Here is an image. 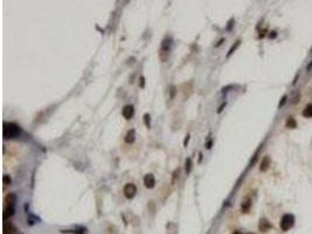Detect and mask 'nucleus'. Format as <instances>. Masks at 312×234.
Segmentation results:
<instances>
[{"mask_svg": "<svg viewBox=\"0 0 312 234\" xmlns=\"http://www.w3.org/2000/svg\"><path fill=\"white\" fill-rule=\"evenodd\" d=\"M21 128L13 122H5L2 124V135L5 139H13L21 136Z\"/></svg>", "mask_w": 312, "mask_h": 234, "instance_id": "nucleus-1", "label": "nucleus"}, {"mask_svg": "<svg viewBox=\"0 0 312 234\" xmlns=\"http://www.w3.org/2000/svg\"><path fill=\"white\" fill-rule=\"evenodd\" d=\"M172 45H173V40L171 37H166L160 43V48H159V53H158V56L160 59L161 62H166V60L168 59L171 53V49H172Z\"/></svg>", "mask_w": 312, "mask_h": 234, "instance_id": "nucleus-2", "label": "nucleus"}, {"mask_svg": "<svg viewBox=\"0 0 312 234\" xmlns=\"http://www.w3.org/2000/svg\"><path fill=\"white\" fill-rule=\"evenodd\" d=\"M15 202H17V196L14 193H9L6 198V206L4 210V219L13 217L14 211H15Z\"/></svg>", "mask_w": 312, "mask_h": 234, "instance_id": "nucleus-3", "label": "nucleus"}, {"mask_svg": "<svg viewBox=\"0 0 312 234\" xmlns=\"http://www.w3.org/2000/svg\"><path fill=\"white\" fill-rule=\"evenodd\" d=\"M295 224V217L292 214H284L280 219V230L289 231Z\"/></svg>", "mask_w": 312, "mask_h": 234, "instance_id": "nucleus-4", "label": "nucleus"}, {"mask_svg": "<svg viewBox=\"0 0 312 234\" xmlns=\"http://www.w3.org/2000/svg\"><path fill=\"white\" fill-rule=\"evenodd\" d=\"M123 193H124L125 198L132 199V198L136 196V193H137V187H136V185L133 183H128L124 186V188H123Z\"/></svg>", "mask_w": 312, "mask_h": 234, "instance_id": "nucleus-5", "label": "nucleus"}, {"mask_svg": "<svg viewBox=\"0 0 312 234\" xmlns=\"http://www.w3.org/2000/svg\"><path fill=\"white\" fill-rule=\"evenodd\" d=\"M122 115L125 119H131L134 116V107L132 104H126L122 109Z\"/></svg>", "mask_w": 312, "mask_h": 234, "instance_id": "nucleus-6", "label": "nucleus"}, {"mask_svg": "<svg viewBox=\"0 0 312 234\" xmlns=\"http://www.w3.org/2000/svg\"><path fill=\"white\" fill-rule=\"evenodd\" d=\"M144 185L146 188H153L156 186V178L152 173H147L144 176Z\"/></svg>", "mask_w": 312, "mask_h": 234, "instance_id": "nucleus-7", "label": "nucleus"}, {"mask_svg": "<svg viewBox=\"0 0 312 234\" xmlns=\"http://www.w3.org/2000/svg\"><path fill=\"white\" fill-rule=\"evenodd\" d=\"M136 139V130L134 129H130L125 136V143L126 144H132Z\"/></svg>", "mask_w": 312, "mask_h": 234, "instance_id": "nucleus-8", "label": "nucleus"}, {"mask_svg": "<svg viewBox=\"0 0 312 234\" xmlns=\"http://www.w3.org/2000/svg\"><path fill=\"white\" fill-rule=\"evenodd\" d=\"M270 157L269 156H266L263 159H262V162H261V165H260V170L262 171V172H266L268 169H269V166H270Z\"/></svg>", "mask_w": 312, "mask_h": 234, "instance_id": "nucleus-9", "label": "nucleus"}, {"mask_svg": "<svg viewBox=\"0 0 312 234\" xmlns=\"http://www.w3.org/2000/svg\"><path fill=\"white\" fill-rule=\"evenodd\" d=\"M271 227V225L268 222L266 219H261V222H260V230L262 232H264V231H268L269 228Z\"/></svg>", "mask_w": 312, "mask_h": 234, "instance_id": "nucleus-10", "label": "nucleus"}, {"mask_svg": "<svg viewBox=\"0 0 312 234\" xmlns=\"http://www.w3.org/2000/svg\"><path fill=\"white\" fill-rule=\"evenodd\" d=\"M303 116L306 118H311L312 117V104H308L304 108L303 110Z\"/></svg>", "mask_w": 312, "mask_h": 234, "instance_id": "nucleus-11", "label": "nucleus"}, {"mask_svg": "<svg viewBox=\"0 0 312 234\" xmlns=\"http://www.w3.org/2000/svg\"><path fill=\"white\" fill-rule=\"evenodd\" d=\"M192 166H193L192 158H191V157H188L187 159H186V165H185V172H186V175H189V173H191V171H192Z\"/></svg>", "mask_w": 312, "mask_h": 234, "instance_id": "nucleus-12", "label": "nucleus"}, {"mask_svg": "<svg viewBox=\"0 0 312 234\" xmlns=\"http://www.w3.org/2000/svg\"><path fill=\"white\" fill-rule=\"evenodd\" d=\"M297 127V122H296V119L292 117V116H290L288 121H286V128L289 129H295Z\"/></svg>", "mask_w": 312, "mask_h": 234, "instance_id": "nucleus-13", "label": "nucleus"}, {"mask_svg": "<svg viewBox=\"0 0 312 234\" xmlns=\"http://www.w3.org/2000/svg\"><path fill=\"white\" fill-rule=\"evenodd\" d=\"M240 43H241V41H240V40H237V41L235 42V43H234V45H233V46L230 47V49H229V51H228V53H227V55H226V57H227V59H228V57H230V56H232V54H233V53H234V52L236 51V49H237V47L240 46Z\"/></svg>", "mask_w": 312, "mask_h": 234, "instance_id": "nucleus-14", "label": "nucleus"}, {"mask_svg": "<svg viewBox=\"0 0 312 234\" xmlns=\"http://www.w3.org/2000/svg\"><path fill=\"white\" fill-rule=\"evenodd\" d=\"M250 205H251V202H250L249 199L244 200L243 204H242V212H243V213L249 212V210H250Z\"/></svg>", "mask_w": 312, "mask_h": 234, "instance_id": "nucleus-15", "label": "nucleus"}, {"mask_svg": "<svg viewBox=\"0 0 312 234\" xmlns=\"http://www.w3.org/2000/svg\"><path fill=\"white\" fill-rule=\"evenodd\" d=\"M168 92H170V100H174L175 95H177V92H178V89H177L175 86H170Z\"/></svg>", "mask_w": 312, "mask_h": 234, "instance_id": "nucleus-16", "label": "nucleus"}, {"mask_svg": "<svg viewBox=\"0 0 312 234\" xmlns=\"http://www.w3.org/2000/svg\"><path fill=\"white\" fill-rule=\"evenodd\" d=\"M144 123H145L147 129L151 128V116H150V114H145L144 115Z\"/></svg>", "mask_w": 312, "mask_h": 234, "instance_id": "nucleus-17", "label": "nucleus"}, {"mask_svg": "<svg viewBox=\"0 0 312 234\" xmlns=\"http://www.w3.org/2000/svg\"><path fill=\"white\" fill-rule=\"evenodd\" d=\"M2 183H4V185H11L12 178H11L8 175H4L2 176Z\"/></svg>", "mask_w": 312, "mask_h": 234, "instance_id": "nucleus-18", "label": "nucleus"}, {"mask_svg": "<svg viewBox=\"0 0 312 234\" xmlns=\"http://www.w3.org/2000/svg\"><path fill=\"white\" fill-rule=\"evenodd\" d=\"M177 177H179V167H178V169H175L174 172H173V178H172V183H174L175 180H177Z\"/></svg>", "mask_w": 312, "mask_h": 234, "instance_id": "nucleus-19", "label": "nucleus"}, {"mask_svg": "<svg viewBox=\"0 0 312 234\" xmlns=\"http://www.w3.org/2000/svg\"><path fill=\"white\" fill-rule=\"evenodd\" d=\"M139 87L140 88L145 87V78H144V76H140V77H139Z\"/></svg>", "mask_w": 312, "mask_h": 234, "instance_id": "nucleus-20", "label": "nucleus"}, {"mask_svg": "<svg viewBox=\"0 0 312 234\" xmlns=\"http://www.w3.org/2000/svg\"><path fill=\"white\" fill-rule=\"evenodd\" d=\"M189 139H191V135L188 133V135H186V137H185V139H184V147H187L188 142H189Z\"/></svg>", "mask_w": 312, "mask_h": 234, "instance_id": "nucleus-21", "label": "nucleus"}, {"mask_svg": "<svg viewBox=\"0 0 312 234\" xmlns=\"http://www.w3.org/2000/svg\"><path fill=\"white\" fill-rule=\"evenodd\" d=\"M226 104H227V103H226V102H223V103H222V104L220 106V108L217 109V111H216V112H217V114H221V112H222V110H223V109L226 108Z\"/></svg>", "mask_w": 312, "mask_h": 234, "instance_id": "nucleus-22", "label": "nucleus"}, {"mask_svg": "<svg viewBox=\"0 0 312 234\" xmlns=\"http://www.w3.org/2000/svg\"><path fill=\"white\" fill-rule=\"evenodd\" d=\"M212 147H213V139L209 138V139H208V142L206 143V149H211Z\"/></svg>", "mask_w": 312, "mask_h": 234, "instance_id": "nucleus-23", "label": "nucleus"}, {"mask_svg": "<svg viewBox=\"0 0 312 234\" xmlns=\"http://www.w3.org/2000/svg\"><path fill=\"white\" fill-rule=\"evenodd\" d=\"M285 102H286V96H283L282 97V100H280V104H278V108H282V106L284 104Z\"/></svg>", "mask_w": 312, "mask_h": 234, "instance_id": "nucleus-24", "label": "nucleus"}, {"mask_svg": "<svg viewBox=\"0 0 312 234\" xmlns=\"http://www.w3.org/2000/svg\"><path fill=\"white\" fill-rule=\"evenodd\" d=\"M233 22H234V19H232V20H230V21H229V25H228V27H227V29H228V31H230V29H232V27H233V25H234V23H233Z\"/></svg>", "mask_w": 312, "mask_h": 234, "instance_id": "nucleus-25", "label": "nucleus"}, {"mask_svg": "<svg viewBox=\"0 0 312 234\" xmlns=\"http://www.w3.org/2000/svg\"><path fill=\"white\" fill-rule=\"evenodd\" d=\"M223 41H225V39H221L220 41H219V42H217V43H216V45H215V47L221 46V45H222V42H223Z\"/></svg>", "mask_w": 312, "mask_h": 234, "instance_id": "nucleus-26", "label": "nucleus"}, {"mask_svg": "<svg viewBox=\"0 0 312 234\" xmlns=\"http://www.w3.org/2000/svg\"><path fill=\"white\" fill-rule=\"evenodd\" d=\"M308 72H312V63H310V64H309V67H308Z\"/></svg>", "mask_w": 312, "mask_h": 234, "instance_id": "nucleus-27", "label": "nucleus"}, {"mask_svg": "<svg viewBox=\"0 0 312 234\" xmlns=\"http://www.w3.org/2000/svg\"><path fill=\"white\" fill-rule=\"evenodd\" d=\"M276 37V32H274V34H270V37Z\"/></svg>", "mask_w": 312, "mask_h": 234, "instance_id": "nucleus-28", "label": "nucleus"}, {"mask_svg": "<svg viewBox=\"0 0 312 234\" xmlns=\"http://www.w3.org/2000/svg\"><path fill=\"white\" fill-rule=\"evenodd\" d=\"M235 234H242V233H240V232H236V233H235Z\"/></svg>", "mask_w": 312, "mask_h": 234, "instance_id": "nucleus-29", "label": "nucleus"}]
</instances>
